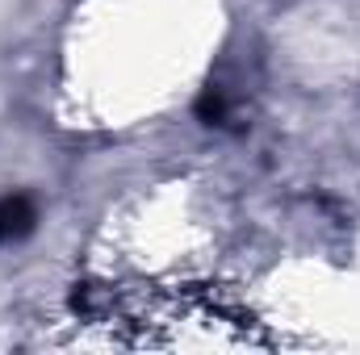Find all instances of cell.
I'll return each mask as SVG.
<instances>
[{
    "label": "cell",
    "mask_w": 360,
    "mask_h": 355,
    "mask_svg": "<svg viewBox=\"0 0 360 355\" xmlns=\"http://www.w3.org/2000/svg\"><path fill=\"white\" fill-rule=\"evenodd\" d=\"M34 222H38V213H34V201L25 192L0 196V243H21L34 230Z\"/></svg>",
    "instance_id": "6da1fadb"
},
{
    "label": "cell",
    "mask_w": 360,
    "mask_h": 355,
    "mask_svg": "<svg viewBox=\"0 0 360 355\" xmlns=\"http://www.w3.org/2000/svg\"><path fill=\"white\" fill-rule=\"evenodd\" d=\"M197 117L205 121V126H222L226 121V100H222V88H210L201 92V100H197Z\"/></svg>",
    "instance_id": "7a4b0ae2"
}]
</instances>
